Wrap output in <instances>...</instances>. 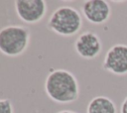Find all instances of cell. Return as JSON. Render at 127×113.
Listing matches in <instances>:
<instances>
[{
  "label": "cell",
  "instance_id": "cell-2",
  "mask_svg": "<svg viewBox=\"0 0 127 113\" xmlns=\"http://www.w3.org/2000/svg\"><path fill=\"white\" fill-rule=\"evenodd\" d=\"M82 27V17L73 7L61 6L57 8L50 16L48 28L63 37H71L76 35Z\"/></svg>",
  "mask_w": 127,
  "mask_h": 113
},
{
  "label": "cell",
  "instance_id": "cell-1",
  "mask_svg": "<svg viewBox=\"0 0 127 113\" xmlns=\"http://www.w3.org/2000/svg\"><path fill=\"white\" fill-rule=\"evenodd\" d=\"M45 92L54 102L67 104L79 97V84L75 75L66 69H52L45 80Z\"/></svg>",
  "mask_w": 127,
  "mask_h": 113
},
{
  "label": "cell",
  "instance_id": "cell-3",
  "mask_svg": "<svg viewBox=\"0 0 127 113\" xmlns=\"http://www.w3.org/2000/svg\"><path fill=\"white\" fill-rule=\"evenodd\" d=\"M30 31L27 27L9 25L0 29V52L7 56H18L28 48Z\"/></svg>",
  "mask_w": 127,
  "mask_h": 113
},
{
  "label": "cell",
  "instance_id": "cell-6",
  "mask_svg": "<svg viewBox=\"0 0 127 113\" xmlns=\"http://www.w3.org/2000/svg\"><path fill=\"white\" fill-rule=\"evenodd\" d=\"M76 54L85 59H93L98 56L102 51V43L97 34L93 32L81 33L74 42Z\"/></svg>",
  "mask_w": 127,
  "mask_h": 113
},
{
  "label": "cell",
  "instance_id": "cell-7",
  "mask_svg": "<svg viewBox=\"0 0 127 113\" xmlns=\"http://www.w3.org/2000/svg\"><path fill=\"white\" fill-rule=\"evenodd\" d=\"M81 12L89 23L101 25L109 20L111 7L104 0H87L82 4Z\"/></svg>",
  "mask_w": 127,
  "mask_h": 113
},
{
  "label": "cell",
  "instance_id": "cell-5",
  "mask_svg": "<svg viewBox=\"0 0 127 113\" xmlns=\"http://www.w3.org/2000/svg\"><path fill=\"white\" fill-rule=\"evenodd\" d=\"M15 11L20 20L27 24H36L46 16L48 6L44 0H17Z\"/></svg>",
  "mask_w": 127,
  "mask_h": 113
},
{
  "label": "cell",
  "instance_id": "cell-9",
  "mask_svg": "<svg viewBox=\"0 0 127 113\" xmlns=\"http://www.w3.org/2000/svg\"><path fill=\"white\" fill-rule=\"evenodd\" d=\"M0 113H14L13 104L10 99H0Z\"/></svg>",
  "mask_w": 127,
  "mask_h": 113
},
{
  "label": "cell",
  "instance_id": "cell-11",
  "mask_svg": "<svg viewBox=\"0 0 127 113\" xmlns=\"http://www.w3.org/2000/svg\"><path fill=\"white\" fill-rule=\"evenodd\" d=\"M57 113H77L75 111H71V110H62V111H59Z\"/></svg>",
  "mask_w": 127,
  "mask_h": 113
},
{
  "label": "cell",
  "instance_id": "cell-4",
  "mask_svg": "<svg viewBox=\"0 0 127 113\" xmlns=\"http://www.w3.org/2000/svg\"><path fill=\"white\" fill-rule=\"evenodd\" d=\"M102 68L112 74L123 76L127 74V45L115 44L105 54Z\"/></svg>",
  "mask_w": 127,
  "mask_h": 113
},
{
  "label": "cell",
  "instance_id": "cell-8",
  "mask_svg": "<svg viewBox=\"0 0 127 113\" xmlns=\"http://www.w3.org/2000/svg\"><path fill=\"white\" fill-rule=\"evenodd\" d=\"M86 113H117L116 104L107 96L93 97L87 104Z\"/></svg>",
  "mask_w": 127,
  "mask_h": 113
},
{
  "label": "cell",
  "instance_id": "cell-10",
  "mask_svg": "<svg viewBox=\"0 0 127 113\" xmlns=\"http://www.w3.org/2000/svg\"><path fill=\"white\" fill-rule=\"evenodd\" d=\"M120 113H127V96L121 102V105H120Z\"/></svg>",
  "mask_w": 127,
  "mask_h": 113
}]
</instances>
